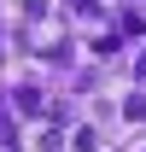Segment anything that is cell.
Masks as SVG:
<instances>
[{"label": "cell", "mask_w": 146, "mask_h": 152, "mask_svg": "<svg viewBox=\"0 0 146 152\" xmlns=\"http://www.w3.org/2000/svg\"><path fill=\"white\" fill-rule=\"evenodd\" d=\"M12 6V18H23V23H47L53 18V0H6Z\"/></svg>", "instance_id": "6da1fadb"}, {"label": "cell", "mask_w": 146, "mask_h": 152, "mask_svg": "<svg viewBox=\"0 0 146 152\" xmlns=\"http://www.w3.org/2000/svg\"><path fill=\"white\" fill-rule=\"evenodd\" d=\"M18 105H23V111H35V105H41V88H35V82H18Z\"/></svg>", "instance_id": "7a4b0ae2"}, {"label": "cell", "mask_w": 146, "mask_h": 152, "mask_svg": "<svg viewBox=\"0 0 146 152\" xmlns=\"http://www.w3.org/2000/svg\"><path fill=\"white\" fill-rule=\"evenodd\" d=\"M123 117H128V123H146V94H128V111Z\"/></svg>", "instance_id": "3957f363"}, {"label": "cell", "mask_w": 146, "mask_h": 152, "mask_svg": "<svg viewBox=\"0 0 146 152\" xmlns=\"http://www.w3.org/2000/svg\"><path fill=\"white\" fill-rule=\"evenodd\" d=\"M140 82H146V53H140Z\"/></svg>", "instance_id": "277c9868"}]
</instances>
